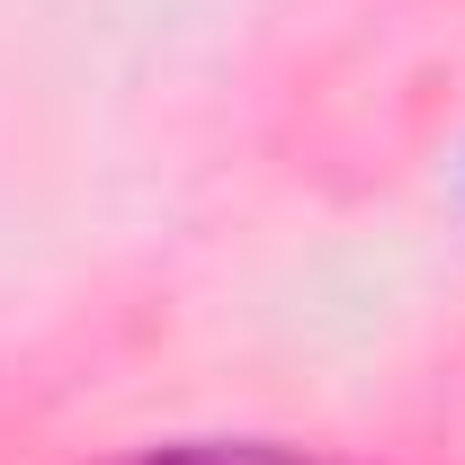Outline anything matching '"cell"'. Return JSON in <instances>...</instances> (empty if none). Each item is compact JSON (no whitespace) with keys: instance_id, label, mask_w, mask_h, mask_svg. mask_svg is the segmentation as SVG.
Here are the masks:
<instances>
[{"instance_id":"cell-1","label":"cell","mask_w":465,"mask_h":465,"mask_svg":"<svg viewBox=\"0 0 465 465\" xmlns=\"http://www.w3.org/2000/svg\"><path fill=\"white\" fill-rule=\"evenodd\" d=\"M90 465H358L331 448H287V439H143V448H116Z\"/></svg>"}]
</instances>
